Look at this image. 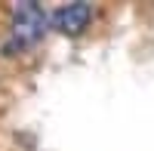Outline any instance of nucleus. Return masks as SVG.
Returning a JSON list of instances; mask_svg holds the SVG:
<instances>
[{
	"instance_id": "2",
	"label": "nucleus",
	"mask_w": 154,
	"mask_h": 151,
	"mask_svg": "<svg viewBox=\"0 0 154 151\" xmlns=\"http://www.w3.org/2000/svg\"><path fill=\"white\" fill-rule=\"evenodd\" d=\"M53 28L62 31L65 37H77V34H83L89 28V22H93V6L89 3H65V6H59L53 12Z\"/></svg>"
},
{
	"instance_id": "1",
	"label": "nucleus",
	"mask_w": 154,
	"mask_h": 151,
	"mask_svg": "<svg viewBox=\"0 0 154 151\" xmlns=\"http://www.w3.org/2000/svg\"><path fill=\"white\" fill-rule=\"evenodd\" d=\"M49 28V16L40 3H16L12 6V40L6 43V53H16V49H28L34 43H40L46 37Z\"/></svg>"
}]
</instances>
